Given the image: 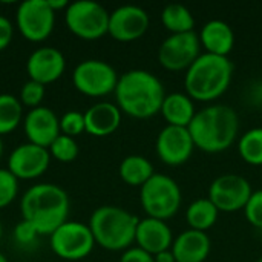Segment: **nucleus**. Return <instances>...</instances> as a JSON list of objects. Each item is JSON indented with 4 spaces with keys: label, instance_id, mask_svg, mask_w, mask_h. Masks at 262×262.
Wrapping results in <instances>:
<instances>
[{
    "label": "nucleus",
    "instance_id": "obj_1",
    "mask_svg": "<svg viewBox=\"0 0 262 262\" xmlns=\"http://www.w3.org/2000/svg\"><path fill=\"white\" fill-rule=\"evenodd\" d=\"M114 94L120 111L138 120L160 114L167 95L163 81L146 69H130L121 74Z\"/></svg>",
    "mask_w": 262,
    "mask_h": 262
},
{
    "label": "nucleus",
    "instance_id": "obj_2",
    "mask_svg": "<svg viewBox=\"0 0 262 262\" xmlns=\"http://www.w3.org/2000/svg\"><path fill=\"white\" fill-rule=\"evenodd\" d=\"M187 129L195 147L206 154H220L236 141L239 117L232 106L216 103L198 111Z\"/></svg>",
    "mask_w": 262,
    "mask_h": 262
},
{
    "label": "nucleus",
    "instance_id": "obj_3",
    "mask_svg": "<svg viewBox=\"0 0 262 262\" xmlns=\"http://www.w3.org/2000/svg\"><path fill=\"white\" fill-rule=\"evenodd\" d=\"M69 196L57 184L41 183L29 187L20 201L23 221L29 223L38 235H51L69 216Z\"/></svg>",
    "mask_w": 262,
    "mask_h": 262
},
{
    "label": "nucleus",
    "instance_id": "obj_4",
    "mask_svg": "<svg viewBox=\"0 0 262 262\" xmlns=\"http://www.w3.org/2000/svg\"><path fill=\"white\" fill-rule=\"evenodd\" d=\"M232 78L233 63L229 57L201 52V55L186 71L184 89L192 100L209 103L226 94Z\"/></svg>",
    "mask_w": 262,
    "mask_h": 262
},
{
    "label": "nucleus",
    "instance_id": "obj_5",
    "mask_svg": "<svg viewBox=\"0 0 262 262\" xmlns=\"http://www.w3.org/2000/svg\"><path fill=\"white\" fill-rule=\"evenodd\" d=\"M140 218L118 206H101L95 209L89 220V229L95 244L111 250H127L135 243Z\"/></svg>",
    "mask_w": 262,
    "mask_h": 262
},
{
    "label": "nucleus",
    "instance_id": "obj_6",
    "mask_svg": "<svg viewBox=\"0 0 262 262\" xmlns=\"http://www.w3.org/2000/svg\"><path fill=\"white\" fill-rule=\"evenodd\" d=\"M181 201V189L169 175L155 172L152 178L140 187V203L149 218L167 221L177 215Z\"/></svg>",
    "mask_w": 262,
    "mask_h": 262
},
{
    "label": "nucleus",
    "instance_id": "obj_7",
    "mask_svg": "<svg viewBox=\"0 0 262 262\" xmlns=\"http://www.w3.org/2000/svg\"><path fill=\"white\" fill-rule=\"evenodd\" d=\"M109 11L94 0H77L64 11L68 29L83 40H98L107 34Z\"/></svg>",
    "mask_w": 262,
    "mask_h": 262
},
{
    "label": "nucleus",
    "instance_id": "obj_8",
    "mask_svg": "<svg viewBox=\"0 0 262 262\" xmlns=\"http://www.w3.org/2000/svg\"><path fill=\"white\" fill-rule=\"evenodd\" d=\"M52 252L66 261H80L91 255L95 247L89 224L80 221H66L49 235Z\"/></svg>",
    "mask_w": 262,
    "mask_h": 262
},
{
    "label": "nucleus",
    "instance_id": "obj_9",
    "mask_svg": "<svg viewBox=\"0 0 262 262\" xmlns=\"http://www.w3.org/2000/svg\"><path fill=\"white\" fill-rule=\"evenodd\" d=\"M120 75L104 60L88 58L80 61L72 72V83L88 97H104L115 92Z\"/></svg>",
    "mask_w": 262,
    "mask_h": 262
},
{
    "label": "nucleus",
    "instance_id": "obj_10",
    "mask_svg": "<svg viewBox=\"0 0 262 262\" xmlns=\"http://www.w3.org/2000/svg\"><path fill=\"white\" fill-rule=\"evenodd\" d=\"M201 55L200 37L195 31L183 34H170L158 48L160 64L172 72L187 71Z\"/></svg>",
    "mask_w": 262,
    "mask_h": 262
},
{
    "label": "nucleus",
    "instance_id": "obj_11",
    "mask_svg": "<svg viewBox=\"0 0 262 262\" xmlns=\"http://www.w3.org/2000/svg\"><path fill=\"white\" fill-rule=\"evenodd\" d=\"M252 193L253 189L249 180L236 173H226L210 183L207 198L220 212L233 213L244 210Z\"/></svg>",
    "mask_w": 262,
    "mask_h": 262
},
{
    "label": "nucleus",
    "instance_id": "obj_12",
    "mask_svg": "<svg viewBox=\"0 0 262 262\" xmlns=\"http://www.w3.org/2000/svg\"><path fill=\"white\" fill-rule=\"evenodd\" d=\"M15 23L26 40L43 41L54 29L55 12L48 0H25L17 8Z\"/></svg>",
    "mask_w": 262,
    "mask_h": 262
},
{
    "label": "nucleus",
    "instance_id": "obj_13",
    "mask_svg": "<svg viewBox=\"0 0 262 262\" xmlns=\"http://www.w3.org/2000/svg\"><path fill=\"white\" fill-rule=\"evenodd\" d=\"M155 150L161 163L170 167H178L190 160L195 150V143L187 127L166 124L157 137Z\"/></svg>",
    "mask_w": 262,
    "mask_h": 262
},
{
    "label": "nucleus",
    "instance_id": "obj_14",
    "mask_svg": "<svg viewBox=\"0 0 262 262\" xmlns=\"http://www.w3.org/2000/svg\"><path fill=\"white\" fill-rule=\"evenodd\" d=\"M149 14L137 5H123L109 14L107 34L123 43L141 38L149 29Z\"/></svg>",
    "mask_w": 262,
    "mask_h": 262
},
{
    "label": "nucleus",
    "instance_id": "obj_15",
    "mask_svg": "<svg viewBox=\"0 0 262 262\" xmlns=\"http://www.w3.org/2000/svg\"><path fill=\"white\" fill-rule=\"evenodd\" d=\"M49 163V150L28 141L11 152L8 158V170L18 180H34L48 170Z\"/></svg>",
    "mask_w": 262,
    "mask_h": 262
},
{
    "label": "nucleus",
    "instance_id": "obj_16",
    "mask_svg": "<svg viewBox=\"0 0 262 262\" xmlns=\"http://www.w3.org/2000/svg\"><path fill=\"white\" fill-rule=\"evenodd\" d=\"M66 69L64 55L60 49L52 46H41L35 49L26 60V71L29 80L38 81L41 84H49L58 80Z\"/></svg>",
    "mask_w": 262,
    "mask_h": 262
},
{
    "label": "nucleus",
    "instance_id": "obj_17",
    "mask_svg": "<svg viewBox=\"0 0 262 262\" xmlns=\"http://www.w3.org/2000/svg\"><path fill=\"white\" fill-rule=\"evenodd\" d=\"M23 127L29 143L46 149L61 134L60 118L51 107L46 106L31 109L23 118Z\"/></svg>",
    "mask_w": 262,
    "mask_h": 262
},
{
    "label": "nucleus",
    "instance_id": "obj_18",
    "mask_svg": "<svg viewBox=\"0 0 262 262\" xmlns=\"http://www.w3.org/2000/svg\"><path fill=\"white\" fill-rule=\"evenodd\" d=\"M173 233L172 229L167 226L166 221L155 220V218H143L137 226L135 243L137 247L150 253L152 256L170 250L173 244Z\"/></svg>",
    "mask_w": 262,
    "mask_h": 262
},
{
    "label": "nucleus",
    "instance_id": "obj_19",
    "mask_svg": "<svg viewBox=\"0 0 262 262\" xmlns=\"http://www.w3.org/2000/svg\"><path fill=\"white\" fill-rule=\"evenodd\" d=\"M170 250L177 262H204L210 255L212 241L207 232L187 229L173 239Z\"/></svg>",
    "mask_w": 262,
    "mask_h": 262
},
{
    "label": "nucleus",
    "instance_id": "obj_20",
    "mask_svg": "<svg viewBox=\"0 0 262 262\" xmlns=\"http://www.w3.org/2000/svg\"><path fill=\"white\" fill-rule=\"evenodd\" d=\"M198 37L201 48L207 54L229 57L235 46V32L232 26L220 18H213L204 23Z\"/></svg>",
    "mask_w": 262,
    "mask_h": 262
},
{
    "label": "nucleus",
    "instance_id": "obj_21",
    "mask_svg": "<svg viewBox=\"0 0 262 262\" xmlns=\"http://www.w3.org/2000/svg\"><path fill=\"white\" fill-rule=\"evenodd\" d=\"M121 111L117 103L98 101L84 112L86 132L94 137L112 135L121 124Z\"/></svg>",
    "mask_w": 262,
    "mask_h": 262
},
{
    "label": "nucleus",
    "instance_id": "obj_22",
    "mask_svg": "<svg viewBox=\"0 0 262 262\" xmlns=\"http://www.w3.org/2000/svg\"><path fill=\"white\" fill-rule=\"evenodd\" d=\"M160 114L163 115V118L166 120V123L169 126L189 127L196 111H195L193 100L187 94L172 92V94L166 95V98L161 104Z\"/></svg>",
    "mask_w": 262,
    "mask_h": 262
},
{
    "label": "nucleus",
    "instance_id": "obj_23",
    "mask_svg": "<svg viewBox=\"0 0 262 262\" xmlns=\"http://www.w3.org/2000/svg\"><path fill=\"white\" fill-rule=\"evenodd\" d=\"M118 172L121 180L132 187L144 186L155 173L154 164L143 155H127L121 161Z\"/></svg>",
    "mask_w": 262,
    "mask_h": 262
},
{
    "label": "nucleus",
    "instance_id": "obj_24",
    "mask_svg": "<svg viewBox=\"0 0 262 262\" xmlns=\"http://www.w3.org/2000/svg\"><path fill=\"white\" fill-rule=\"evenodd\" d=\"M220 210L209 198H198L192 201L186 210V221L189 229L198 232H207L218 220Z\"/></svg>",
    "mask_w": 262,
    "mask_h": 262
},
{
    "label": "nucleus",
    "instance_id": "obj_25",
    "mask_svg": "<svg viewBox=\"0 0 262 262\" xmlns=\"http://www.w3.org/2000/svg\"><path fill=\"white\" fill-rule=\"evenodd\" d=\"M161 23L170 34L190 32L195 28V18L189 8L181 3H170L161 11Z\"/></svg>",
    "mask_w": 262,
    "mask_h": 262
},
{
    "label": "nucleus",
    "instance_id": "obj_26",
    "mask_svg": "<svg viewBox=\"0 0 262 262\" xmlns=\"http://www.w3.org/2000/svg\"><path fill=\"white\" fill-rule=\"evenodd\" d=\"M23 120V104L11 94H0V137L12 132Z\"/></svg>",
    "mask_w": 262,
    "mask_h": 262
},
{
    "label": "nucleus",
    "instance_id": "obj_27",
    "mask_svg": "<svg viewBox=\"0 0 262 262\" xmlns=\"http://www.w3.org/2000/svg\"><path fill=\"white\" fill-rule=\"evenodd\" d=\"M238 152L244 163L250 166H262V127L249 129L239 137Z\"/></svg>",
    "mask_w": 262,
    "mask_h": 262
},
{
    "label": "nucleus",
    "instance_id": "obj_28",
    "mask_svg": "<svg viewBox=\"0 0 262 262\" xmlns=\"http://www.w3.org/2000/svg\"><path fill=\"white\" fill-rule=\"evenodd\" d=\"M48 150L51 154V158H55L61 163H71L78 155V144H77L75 138L60 134L51 143Z\"/></svg>",
    "mask_w": 262,
    "mask_h": 262
},
{
    "label": "nucleus",
    "instance_id": "obj_29",
    "mask_svg": "<svg viewBox=\"0 0 262 262\" xmlns=\"http://www.w3.org/2000/svg\"><path fill=\"white\" fill-rule=\"evenodd\" d=\"M60 132L68 137H77L81 132H86L84 114L78 111H68L60 117Z\"/></svg>",
    "mask_w": 262,
    "mask_h": 262
},
{
    "label": "nucleus",
    "instance_id": "obj_30",
    "mask_svg": "<svg viewBox=\"0 0 262 262\" xmlns=\"http://www.w3.org/2000/svg\"><path fill=\"white\" fill-rule=\"evenodd\" d=\"M45 94H46V86L45 84H41L38 81H34V80H28L20 89L18 100L21 101V104L29 106L31 109H34V107L40 106V103L45 98Z\"/></svg>",
    "mask_w": 262,
    "mask_h": 262
},
{
    "label": "nucleus",
    "instance_id": "obj_31",
    "mask_svg": "<svg viewBox=\"0 0 262 262\" xmlns=\"http://www.w3.org/2000/svg\"><path fill=\"white\" fill-rule=\"evenodd\" d=\"M18 193V178L8 169H0V209L11 204Z\"/></svg>",
    "mask_w": 262,
    "mask_h": 262
},
{
    "label": "nucleus",
    "instance_id": "obj_32",
    "mask_svg": "<svg viewBox=\"0 0 262 262\" xmlns=\"http://www.w3.org/2000/svg\"><path fill=\"white\" fill-rule=\"evenodd\" d=\"M246 220L256 229H262V189L253 190L244 207Z\"/></svg>",
    "mask_w": 262,
    "mask_h": 262
},
{
    "label": "nucleus",
    "instance_id": "obj_33",
    "mask_svg": "<svg viewBox=\"0 0 262 262\" xmlns=\"http://www.w3.org/2000/svg\"><path fill=\"white\" fill-rule=\"evenodd\" d=\"M37 236H40L37 230L26 221H20L14 229V238L21 246H31L37 239Z\"/></svg>",
    "mask_w": 262,
    "mask_h": 262
},
{
    "label": "nucleus",
    "instance_id": "obj_34",
    "mask_svg": "<svg viewBox=\"0 0 262 262\" xmlns=\"http://www.w3.org/2000/svg\"><path fill=\"white\" fill-rule=\"evenodd\" d=\"M120 262H155V259L150 253L141 250L140 247H130L123 252Z\"/></svg>",
    "mask_w": 262,
    "mask_h": 262
},
{
    "label": "nucleus",
    "instance_id": "obj_35",
    "mask_svg": "<svg viewBox=\"0 0 262 262\" xmlns=\"http://www.w3.org/2000/svg\"><path fill=\"white\" fill-rule=\"evenodd\" d=\"M14 35V26L11 20L5 15H0V51L8 48Z\"/></svg>",
    "mask_w": 262,
    "mask_h": 262
},
{
    "label": "nucleus",
    "instance_id": "obj_36",
    "mask_svg": "<svg viewBox=\"0 0 262 262\" xmlns=\"http://www.w3.org/2000/svg\"><path fill=\"white\" fill-rule=\"evenodd\" d=\"M154 259H155V262H177L175 256H173V253H172V250L161 252V253L155 255V256H154Z\"/></svg>",
    "mask_w": 262,
    "mask_h": 262
},
{
    "label": "nucleus",
    "instance_id": "obj_37",
    "mask_svg": "<svg viewBox=\"0 0 262 262\" xmlns=\"http://www.w3.org/2000/svg\"><path fill=\"white\" fill-rule=\"evenodd\" d=\"M48 3H49V6L52 8V11L54 12H57L58 9H66L68 6H69V2L68 0H48Z\"/></svg>",
    "mask_w": 262,
    "mask_h": 262
},
{
    "label": "nucleus",
    "instance_id": "obj_38",
    "mask_svg": "<svg viewBox=\"0 0 262 262\" xmlns=\"http://www.w3.org/2000/svg\"><path fill=\"white\" fill-rule=\"evenodd\" d=\"M0 262H9L8 261V258H6L2 252H0Z\"/></svg>",
    "mask_w": 262,
    "mask_h": 262
},
{
    "label": "nucleus",
    "instance_id": "obj_39",
    "mask_svg": "<svg viewBox=\"0 0 262 262\" xmlns=\"http://www.w3.org/2000/svg\"><path fill=\"white\" fill-rule=\"evenodd\" d=\"M3 155V143H2V138H0V158Z\"/></svg>",
    "mask_w": 262,
    "mask_h": 262
},
{
    "label": "nucleus",
    "instance_id": "obj_40",
    "mask_svg": "<svg viewBox=\"0 0 262 262\" xmlns=\"http://www.w3.org/2000/svg\"><path fill=\"white\" fill-rule=\"evenodd\" d=\"M2 235H3V227H2V221H0V239H2Z\"/></svg>",
    "mask_w": 262,
    "mask_h": 262
},
{
    "label": "nucleus",
    "instance_id": "obj_41",
    "mask_svg": "<svg viewBox=\"0 0 262 262\" xmlns=\"http://www.w3.org/2000/svg\"><path fill=\"white\" fill-rule=\"evenodd\" d=\"M259 94H261V98H262V84H261V88H259Z\"/></svg>",
    "mask_w": 262,
    "mask_h": 262
},
{
    "label": "nucleus",
    "instance_id": "obj_42",
    "mask_svg": "<svg viewBox=\"0 0 262 262\" xmlns=\"http://www.w3.org/2000/svg\"><path fill=\"white\" fill-rule=\"evenodd\" d=\"M256 262H262V256H261V258H259V259H258V261H256Z\"/></svg>",
    "mask_w": 262,
    "mask_h": 262
}]
</instances>
